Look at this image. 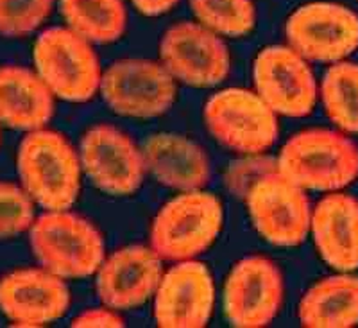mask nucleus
<instances>
[{
    "label": "nucleus",
    "mask_w": 358,
    "mask_h": 328,
    "mask_svg": "<svg viewBox=\"0 0 358 328\" xmlns=\"http://www.w3.org/2000/svg\"><path fill=\"white\" fill-rule=\"evenodd\" d=\"M81 158L62 133L29 131L18 147L22 186L45 210H69L81 191Z\"/></svg>",
    "instance_id": "1"
},
{
    "label": "nucleus",
    "mask_w": 358,
    "mask_h": 328,
    "mask_svg": "<svg viewBox=\"0 0 358 328\" xmlns=\"http://www.w3.org/2000/svg\"><path fill=\"white\" fill-rule=\"evenodd\" d=\"M278 165L305 191L337 192L357 179L358 149L338 131L306 130L283 146Z\"/></svg>",
    "instance_id": "2"
},
{
    "label": "nucleus",
    "mask_w": 358,
    "mask_h": 328,
    "mask_svg": "<svg viewBox=\"0 0 358 328\" xmlns=\"http://www.w3.org/2000/svg\"><path fill=\"white\" fill-rule=\"evenodd\" d=\"M29 242L41 268L62 278H88L104 262V240L88 219L47 210L34 219Z\"/></svg>",
    "instance_id": "3"
},
{
    "label": "nucleus",
    "mask_w": 358,
    "mask_h": 328,
    "mask_svg": "<svg viewBox=\"0 0 358 328\" xmlns=\"http://www.w3.org/2000/svg\"><path fill=\"white\" fill-rule=\"evenodd\" d=\"M222 217V205L213 194L183 192L169 201L152 221L151 247L162 260H192L219 237Z\"/></svg>",
    "instance_id": "4"
},
{
    "label": "nucleus",
    "mask_w": 358,
    "mask_h": 328,
    "mask_svg": "<svg viewBox=\"0 0 358 328\" xmlns=\"http://www.w3.org/2000/svg\"><path fill=\"white\" fill-rule=\"evenodd\" d=\"M36 72L56 97L85 102L101 88V65L92 41L73 29L50 27L34 43Z\"/></svg>",
    "instance_id": "5"
},
{
    "label": "nucleus",
    "mask_w": 358,
    "mask_h": 328,
    "mask_svg": "<svg viewBox=\"0 0 358 328\" xmlns=\"http://www.w3.org/2000/svg\"><path fill=\"white\" fill-rule=\"evenodd\" d=\"M210 133L228 149L242 154H262L276 142L280 126L273 109L255 92L226 88L204 106Z\"/></svg>",
    "instance_id": "6"
},
{
    "label": "nucleus",
    "mask_w": 358,
    "mask_h": 328,
    "mask_svg": "<svg viewBox=\"0 0 358 328\" xmlns=\"http://www.w3.org/2000/svg\"><path fill=\"white\" fill-rule=\"evenodd\" d=\"M285 36L306 61L337 63L358 49V15L337 2H310L290 15Z\"/></svg>",
    "instance_id": "7"
},
{
    "label": "nucleus",
    "mask_w": 358,
    "mask_h": 328,
    "mask_svg": "<svg viewBox=\"0 0 358 328\" xmlns=\"http://www.w3.org/2000/svg\"><path fill=\"white\" fill-rule=\"evenodd\" d=\"M101 95L115 114L155 118L174 104L178 86L162 61L120 60L102 74Z\"/></svg>",
    "instance_id": "8"
},
{
    "label": "nucleus",
    "mask_w": 358,
    "mask_h": 328,
    "mask_svg": "<svg viewBox=\"0 0 358 328\" xmlns=\"http://www.w3.org/2000/svg\"><path fill=\"white\" fill-rule=\"evenodd\" d=\"M159 60L176 81L206 88L229 74L231 57L220 34L199 22H179L159 41Z\"/></svg>",
    "instance_id": "9"
},
{
    "label": "nucleus",
    "mask_w": 358,
    "mask_h": 328,
    "mask_svg": "<svg viewBox=\"0 0 358 328\" xmlns=\"http://www.w3.org/2000/svg\"><path fill=\"white\" fill-rule=\"evenodd\" d=\"M245 203L252 224L267 242L290 247L308 235L312 223L308 196L280 170L252 186Z\"/></svg>",
    "instance_id": "10"
},
{
    "label": "nucleus",
    "mask_w": 358,
    "mask_h": 328,
    "mask_svg": "<svg viewBox=\"0 0 358 328\" xmlns=\"http://www.w3.org/2000/svg\"><path fill=\"white\" fill-rule=\"evenodd\" d=\"M257 93L276 115L306 117L317 101V83L308 61L289 45L265 47L255 60Z\"/></svg>",
    "instance_id": "11"
},
{
    "label": "nucleus",
    "mask_w": 358,
    "mask_h": 328,
    "mask_svg": "<svg viewBox=\"0 0 358 328\" xmlns=\"http://www.w3.org/2000/svg\"><path fill=\"white\" fill-rule=\"evenodd\" d=\"M283 278L273 260L245 257L231 269L224 287V310L236 328L267 327L280 312Z\"/></svg>",
    "instance_id": "12"
},
{
    "label": "nucleus",
    "mask_w": 358,
    "mask_h": 328,
    "mask_svg": "<svg viewBox=\"0 0 358 328\" xmlns=\"http://www.w3.org/2000/svg\"><path fill=\"white\" fill-rule=\"evenodd\" d=\"M79 158L86 176L110 196H129L138 191L147 170L142 149L110 124L86 131Z\"/></svg>",
    "instance_id": "13"
},
{
    "label": "nucleus",
    "mask_w": 358,
    "mask_h": 328,
    "mask_svg": "<svg viewBox=\"0 0 358 328\" xmlns=\"http://www.w3.org/2000/svg\"><path fill=\"white\" fill-rule=\"evenodd\" d=\"M215 289L204 264L183 260L172 266L155 294V320L162 328H203L213 310Z\"/></svg>",
    "instance_id": "14"
},
{
    "label": "nucleus",
    "mask_w": 358,
    "mask_h": 328,
    "mask_svg": "<svg viewBox=\"0 0 358 328\" xmlns=\"http://www.w3.org/2000/svg\"><path fill=\"white\" fill-rule=\"evenodd\" d=\"M69 307L65 278L49 269H18L0 280V312L17 327L49 324L65 316Z\"/></svg>",
    "instance_id": "15"
},
{
    "label": "nucleus",
    "mask_w": 358,
    "mask_h": 328,
    "mask_svg": "<svg viewBox=\"0 0 358 328\" xmlns=\"http://www.w3.org/2000/svg\"><path fill=\"white\" fill-rule=\"evenodd\" d=\"M162 276V259L152 247H120L99 268V300L115 310L136 308L156 294Z\"/></svg>",
    "instance_id": "16"
},
{
    "label": "nucleus",
    "mask_w": 358,
    "mask_h": 328,
    "mask_svg": "<svg viewBox=\"0 0 358 328\" xmlns=\"http://www.w3.org/2000/svg\"><path fill=\"white\" fill-rule=\"evenodd\" d=\"M313 242L330 268L348 273L358 268V199L334 192L312 212Z\"/></svg>",
    "instance_id": "17"
},
{
    "label": "nucleus",
    "mask_w": 358,
    "mask_h": 328,
    "mask_svg": "<svg viewBox=\"0 0 358 328\" xmlns=\"http://www.w3.org/2000/svg\"><path fill=\"white\" fill-rule=\"evenodd\" d=\"M142 153L147 172L172 191H201L210 179V162L203 147L181 135H155Z\"/></svg>",
    "instance_id": "18"
},
{
    "label": "nucleus",
    "mask_w": 358,
    "mask_h": 328,
    "mask_svg": "<svg viewBox=\"0 0 358 328\" xmlns=\"http://www.w3.org/2000/svg\"><path fill=\"white\" fill-rule=\"evenodd\" d=\"M54 115V93L40 74L18 65L0 67V124L22 131L47 126Z\"/></svg>",
    "instance_id": "19"
},
{
    "label": "nucleus",
    "mask_w": 358,
    "mask_h": 328,
    "mask_svg": "<svg viewBox=\"0 0 358 328\" xmlns=\"http://www.w3.org/2000/svg\"><path fill=\"white\" fill-rule=\"evenodd\" d=\"M299 321L306 328H350L358 324V278L328 276L313 285L299 303Z\"/></svg>",
    "instance_id": "20"
},
{
    "label": "nucleus",
    "mask_w": 358,
    "mask_h": 328,
    "mask_svg": "<svg viewBox=\"0 0 358 328\" xmlns=\"http://www.w3.org/2000/svg\"><path fill=\"white\" fill-rule=\"evenodd\" d=\"M66 25L92 43H111L126 31L122 0H59Z\"/></svg>",
    "instance_id": "21"
},
{
    "label": "nucleus",
    "mask_w": 358,
    "mask_h": 328,
    "mask_svg": "<svg viewBox=\"0 0 358 328\" xmlns=\"http://www.w3.org/2000/svg\"><path fill=\"white\" fill-rule=\"evenodd\" d=\"M326 115L346 133H358V65L337 61L326 70L321 83Z\"/></svg>",
    "instance_id": "22"
},
{
    "label": "nucleus",
    "mask_w": 358,
    "mask_h": 328,
    "mask_svg": "<svg viewBox=\"0 0 358 328\" xmlns=\"http://www.w3.org/2000/svg\"><path fill=\"white\" fill-rule=\"evenodd\" d=\"M188 4L197 22L220 36H245L257 22L252 0H188Z\"/></svg>",
    "instance_id": "23"
},
{
    "label": "nucleus",
    "mask_w": 358,
    "mask_h": 328,
    "mask_svg": "<svg viewBox=\"0 0 358 328\" xmlns=\"http://www.w3.org/2000/svg\"><path fill=\"white\" fill-rule=\"evenodd\" d=\"M56 0H0V36L24 38L52 13Z\"/></svg>",
    "instance_id": "24"
},
{
    "label": "nucleus",
    "mask_w": 358,
    "mask_h": 328,
    "mask_svg": "<svg viewBox=\"0 0 358 328\" xmlns=\"http://www.w3.org/2000/svg\"><path fill=\"white\" fill-rule=\"evenodd\" d=\"M34 223V199L24 186L0 182V239H9Z\"/></svg>",
    "instance_id": "25"
},
{
    "label": "nucleus",
    "mask_w": 358,
    "mask_h": 328,
    "mask_svg": "<svg viewBox=\"0 0 358 328\" xmlns=\"http://www.w3.org/2000/svg\"><path fill=\"white\" fill-rule=\"evenodd\" d=\"M280 170L278 160L273 156H262V154H248V158L231 163L226 172V186L236 198L244 199L265 176L274 175Z\"/></svg>",
    "instance_id": "26"
},
{
    "label": "nucleus",
    "mask_w": 358,
    "mask_h": 328,
    "mask_svg": "<svg viewBox=\"0 0 358 328\" xmlns=\"http://www.w3.org/2000/svg\"><path fill=\"white\" fill-rule=\"evenodd\" d=\"M73 328H118L124 327V320L111 307L90 308L81 312L72 321Z\"/></svg>",
    "instance_id": "27"
},
{
    "label": "nucleus",
    "mask_w": 358,
    "mask_h": 328,
    "mask_svg": "<svg viewBox=\"0 0 358 328\" xmlns=\"http://www.w3.org/2000/svg\"><path fill=\"white\" fill-rule=\"evenodd\" d=\"M134 9L145 17H159L171 11L179 0H131Z\"/></svg>",
    "instance_id": "28"
},
{
    "label": "nucleus",
    "mask_w": 358,
    "mask_h": 328,
    "mask_svg": "<svg viewBox=\"0 0 358 328\" xmlns=\"http://www.w3.org/2000/svg\"><path fill=\"white\" fill-rule=\"evenodd\" d=\"M0 142H2V138H0Z\"/></svg>",
    "instance_id": "29"
}]
</instances>
